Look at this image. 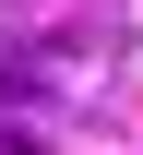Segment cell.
I'll return each mask as SVG.
<instances>
[{"label":"cell","instance_id":"cell-1","mask_svg":"<svg viewBox=\"0 0 143 155\" xmlns=\"http://www.w3.org/2000/svg\"><path fill=\"white\" fill-rule=\"evenodd\" d=\"M0 155H48V143H36V131H24V119H0Z\"/></svg>","mask_w":143,"mask_h":155}]
</instances>
